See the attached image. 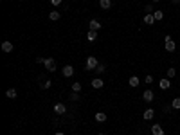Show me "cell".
<instances>
[{"instance_id": "cell-1", "label": "cell", "mask_w": 180, "mask_h": 135, "mask_svg": "<svg viewBox=\"0 0 180 135\" xmlns=\"http://www.w3.org/2000/svg\"><path fill=\"white\" fill-rule=\"evenodd\" d=\"M97 65H99L97 58H96V56H88V58H86V63H85V69H86V70H96Z\"/></svg>"}, {"instance_id": "cell-2", "label": "cell", "mask_w": 180, "mask_h": 135, "mask_svg": "<svg viewBox=\"0 0 180 135\" xmlns=\"http://www.w3.org/2000/svg\"><path fill=\"white\" fill-rule=\"evenodd\" d=\"M164 47H166V51H168V52H173L177 49V43H175V40H173L171 36H166L164 38Z\"/></svg>"}, {"instance_id": "cell-3", "label": "cell", "mask_w": 180, "mask_h": 135, "mask_svg": "<svg viewBox=\"0 0 180 135\" xmlns=\"http://www.w3.org/2000/svg\"><path fill=\"white\" fill-rule=\"evenodd\" d=\"M45 69H47L49 72H54L56 70V61H54V58H45Z\"/></svg>"}, {"instance_id": "cell-4", "label": "cell", "mask_w": 180, "mask_h": 135, "mask_svg": "<svg viewBox=\"0 0 180 135\" xmlns=\"http://www.w3.org/2000/svg\"><path fill=\"white\" fill-rule=\"evenodd\" d=\"M13 49H15V45H13L9 40H5V42H2V51L5 52V54H9V52H13Z\"/></svg>"}, {"instance_id": "cell-5", "label": "cell", "mask_w": 180, "mask_h": 135, "mask_svg": "<svg viewBox=\"0 0 180 135\" xmlns=\"http://www.w3.org/2000/svg\"><path fill=\"white\" fill-rule=\"evenodd\" d=\"M67 112V106L63 103H56L54 105V113H58V115H63V113Z\"/></svg>"}, {"instance_id": "cell-6", "label": "cell", "mask_w": 180, "mask_h": 135, "mask_svg": "<svg viewBox=\"0 0 180 135\" xmlns=\"http://www.w3.org/2000/svg\"><path fill=\"white\" fill-rule=\"evenodd\" d=\"M88 27H90V29H88V31H99V29H101V27H103V25H101V22H99V20H96V18H94V20H90V24H88Z\"/></svg>"}, {"instance_id": "cell-7", "label": "cell", "mask_w": 180, "mask_h": 135, "mask_svg": "<svg viewBox=\"0 0 180 135\" xmlns=\"http://www.w3.org/2000/svg\"><path fill=\"white\" fill-rule=\"evenodd\" d=\"M142 99L146 101V103H151V101L155 99V94H153L151 90H144V94H142Z\"/></svg>"}, {"instance_id": "cell-8", "label": "cell", "mask_w": 180, "mask_h": 135, "mask_svg": "<svg viewBox=\"0 0 180 135\" xmlns=\"http://www.w3.org/2000/svg\"><path fill=\"white\" fill-rule=\"evenodd\" d=\"M61 72H63V76H65V78H70L72 74H74V67H72V65H65Z\"/></svg>"}, {"instance_id": "cell-9", "label": "cell", "mask_w": 180, "mask_h": 135, "mask_svg": "<svg viewBox=\"0 0 180 135\" xmlns=\"http://www.w3.org/2000/svg\"><path fill=\"white\" fill-rule=\"evenodd\" d=\"M142 117H144L146 121H151L153 117H155V110H153V108H148V110H144V113H142Z\"/></svg>"}, {"instance_id": "cell-10", "label": "cell", "mask_w": 180, "mask_h": 135, "mask_svg": "<svg viewBox=\"0 0 180 135\" xmlns=\"http://www.w3.org/2000/svg\"><path fill=\"white\" fill-rule=\"evenodd\" d=\"M158 85H160V88H162V90H168L169 86H171V81H169V78H164V79L158 81Z\"/></svg>"}, {"instance_id": "cell-11", "label": "cell", "mask_w": 180, "mask_h": 135, "mask_svg": "<svg viewBox=\"0 0 180 135\" xmlns=\"http://www.w3.org/2000/svg\"><path fill=\"white\" fill-rule=\"evenodd\" d=\"M151 133H153V135H164V130H162L160 124H153V126H151Z\"/></svg>"}, {"instance_id": "cell-12", "label": "cell", "mask_w": 180, "mask_h": 135, "mask_svg": "<svg viewBox=\"0 0 180 135\" xmlns=\"http://www.w3.org/2000/svg\"><path fill=\"white\" fill-rule=\"evenodd\" d=\"M103 85H104V81L101 78H94L92 79V86H94V88H103Z\"/></svg>"}, {"instance_id": "cell-13", "label": "cell", "mask_w": 180, "mask_h": 135, "mask_svg": "<svg viewBox=\"0 0 180 135\" xmlns=\"http://www.w3.org/2000/svg\"><path fill=\"white\" fill-rule=\"evenodd\" d=\"M99 7H101V9H110L112 7V0H99Z\"/></svg>"}, {"instance_id": "cell-14", "label": "cell", "mask_w": 180, "mask_h": 135, "mask_svg": "<svg viewBox=\"0 0 180 135\" xmlns=\"http://www.w3.org/2000/svg\"><path fill=\"white\" fill-rule=\"evenodd\" d=\"M139 83H141V79H139L137 76H131V78L128 79V85L133 86V88H135V86H139Z\"/></svg>"}, {"instance_id": "cell-15", "label": "cell", "mask_w": 180, "mask_h": 135, "mask_svg": "<svg viewBox=\"0 0 180 135\" xmlns=\"http://www.w3.org/2000/svg\"><path fill=\"white\" fill-rule=\"evenodd\" d=\"M86 40H88V42H96L97 40V31H88L86 32Z\"/></svg>"}, {"instance_id": "cell-16", "label": "cell", "mask_w": 180, "mask_h": 135, "mask_svg": "<svg viewBox=\"0 0 180 135\" xmlns=\"http://www.w3.org/2000/svg\"><path fill=\"white\" fill-rule=\"evenodd\" d=\"M16 96H18V94H16L15 88H7V90H5V97H9V99H16Z\"/></svg>"}, {"instance_id": "cell-17", "label": "cell", "mask_w": 180, "mask_h": 135, "mask_svg": "<svg viewBox=\"0 0 180 135\" xmlns=\"http://www.w3.org/2000/svg\"><path fill=\"white\" fill-rule=\"evenodd\" d=\"M96 121H97V123H104V121H106V113L104 112H97L96 113Z\"/></svg>"}, {"instance_id": "cell-18", "label": "cell", "mask_w": 180, "mask_h": 135, "mask_svg": "<svg viewBox=\"0 0 180 135\" xmlns=\"http://www.w3.org/2000/svg\"><path fill=\"white\" fill-rule=\"evenodd\" d=\"M144 24L153 25V24H155V16H153V15H144Z\"/></svg>"}, {"instance_id": "cell-19", "label": "cell", "mask_w": 180, "mask_h": 135, "mask_svg": "<svg viewBox=\"0 0 180 135\" xmlns=\"http://www.w3.org/2000/svg\"><path fill=\"white\" fill-rule=\"evenodd\" d=\"M59 16H61V15H59V11H51V13H49V18L52 20V22H56V20H59Z\"/></svg>"}, {"instance_id": "cell-20", "label": "cell", "mask_w": 180, "mask_h": 135, "mask_svg": "<svg viewBox=\"0 0 180 135\" xmlns=\"http://www.w3.org/2000/svg\"><path fill=\"white\" fill-rule=\"evenodd\" d=\"M51 85H52V81L51 79H45L43 83H40V88H43V90H47V88H51Z\"/></svg>"}, {"instance_id": "cell-21", "label": "cell", "mask_w": 180, "mask_h": 135, "mask_svg": "<svg viewBox=\"0 0 180 135\" xmlns=\"http://www.w3.org/2000/svg\"><path fill=\"white\" fill-rule=\"evenodd\" d=\"M153 16H155V22H160L164 18V13L162 11H153Z\"/></svg>"}, {"instance_id": "cell-22", "label": "cell", "mask_w": 180, "mask_h": 135, "mask_svg": "<svg viewBox=\"0 0 180 135\" xmlns=\"http://www.w3.org/2000/svg\"><path fill=\"white\" fill-rule=\"evenodd\" d=\"M171 106L175 108V110H180V97H175L173 99V103H171Z\"/></svg>"}, {"instance_id": "cell-23", "label": "cell", "mask_w": 180, "mask_h": 135, "mask_svg": "<svg viewBox=\"0 0 180 135\" xmlns=\"http://www.w3.org/2000/svg\"><path fill=\"white\" fill-rule=\"evenodd\" d=\"M104 70H106V67H104L103 63H99V65H97V69H96V74H103Z\"/></svg>"}, {"instance_id": "cell-24", "label": "cell", "mask_w": 180, "mask_h": 135, "mask_svg": "<svg viewBox=\"0 0 180 135\" xmlns=\"http://www.w3.org/2000/svg\"><path fill=\"white\" fill-rule=\"evenodd\" d=\"M144 11H146V15H153V4H148L144 7Z\"/></svg>"}, {"instance_id": "cell-25", "label": "cell", "mask_w": 180, "mask_h": 135, "mask_svg": "<svg viewBox=\"0 0 180 135\" xmlns=\"http://www.w3.org/2000/svg\"><path fill=\"white\" fill-rule=\"evenodd\" d=\"M166 74H168V78L171 79V78L177 76V70H175V69H168V72H166Z\"/></svg>"}, {"instance_id": "cell-26", "label": "cell", "mask_w": 180, "mask_h": 135, "mask_svg": "<svg viewBox=\"0 0 180 135\" xmlns=\"http://www.w3.org/2000/svg\"><path fill=\"white\" fill-rule=\"evenodd\" d=\"M72 90L79 92V90H81V83H72Z\"/></svg>"}, {"instance_id": "cell-27", "label": "cell", "mask_w": 180, "mask_h": 135, "mask_svg": "<svg viewBox=\"0 0 180 135\" xmlns=\"http://www.w3.org/2000/svg\"><path fill=\"white\" fill-rule=\"evenodd\" d=\"M78 99H79L78 92H72V94H70V101H78Z\"/></svg>"}, {"instance_id": "cell-28", "label": "cell", "mask_w": 180, "mask_h": 135, "mask_svg": "<svg viewBox=\"0 0 180 135\" xmlns=\"http://www.w3.org/2000/svg\"><path fill=\"white\" fill-rule=\"evenodd\" d=\"M49 2H51V4H52V5H54V7H56V5H59V4L63 2V0H49Z\"/></svg>"}, {"instance_id": "cell-29", "label": "cell", "mask_w": 180, "mask_h": 135, "mask_svg": "<svg viewBox=\"0 0 180 135\" xmlns=\"http://www.w3.org/2000/svg\"><path fill=\"white\" fill-rule=\"evenodd\" d=\"M144 81L150 85V83H153V78H151V76H146V79H144Z\"/></svg>"}, {"instance_id": "cell-30", "label": "cell", "mask_w": 180, "mask_h": 135, "mask_svg": "<svg viewBox=\"0 0 180 135\" xmlns=\"http://www.w3.org/2000/svg\"><path fill=\"white\" fill-rule=\"evenodd\" d=\"M36 63H45V58H40V56H38V58H36Z\"/></svg>"}, {"instance_id": "cell-31", "label": "cell", "mask_w": 180, "mask_h": 135, "mask_svg": "<svg viewBox=\"0 0 180 135\" xmlns=\"http://www.w3.org/2000/svg\"><path fill=\"white\" fill-rule=\"evenodd\" d=\"M171 2H173V4H180V0H171Z\"/></svg>"}, {"instance_id": "cell-32", "label": "cell", "mask_w": 180, "mask_h": 135, "mask_svg": "<svg viewBox=\"0 0 180 135\" xmlns=\"http://www.w3.org/2000/svg\"><path fill=\"white\" fill-rule=\"evenodd\" d=\"M151 2H153V4H155V2H160V0H151Z\"/></svg>"}, {"instance_id": "cell-33", "label": "cell", "mask_w": 180, "mask_h": 135, "mask_svg": "<svg viewBox=\"0 0 180 135\" xmlns=\"http://www.w3.org/2000/svg\"><path fill=\"white\" fill-rule=\"evenodd\" d=\"M56 135H65V133H61V132H58V133H56Z\"/></svg>"}, {"instance_id": "cell-34", "label": "cell", "mask_w": 180, "mask_h": 135, "mask_svg": "<svg viewBox=\"0 0 180 135\" xmlns=\"http://www.w3.org/2000/svg\"><path fill=\"white\" fill-rule=\"evenodd\" d=\"M99 135H103V133H99Z\"/></svg>"}, {"instance_id": "cell-35", "label": "cell", "mask_w": 180, "mask_h": 135, "mask_svg": "<svg viewBox=\"0 0 180 135\" xmlns=\"http://www.w3.org/2000/svg\"><path fill=\"white\" fill-rule=\"evenodd\" d=\"M20 2H22V0H20Z\"/></svg>"}]
</instances>
